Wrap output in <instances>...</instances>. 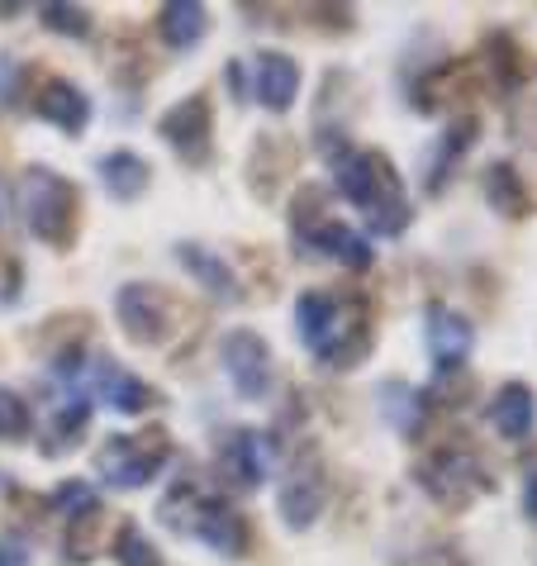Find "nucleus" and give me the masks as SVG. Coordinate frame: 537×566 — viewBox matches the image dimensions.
<instances>
[{
	"instance_id": "9b49d317",
	"label": "nucleus",
	"mask_w": 537,
	"mask_h": 566,
	"mask_svg": "<svg viewBox=\"0 0 537 566\" xmlns=\"http://www.w3.org/2000/svg\"><path fill=\"white\" fill-rule=\"evenodd\" d=\"M219 458H224V471L239 485H262L266 471H272L276 448H272V438H262L252 429H239V433H229L224 443H219Z\"/></svg>"
},
{
	"instance_id": "2eb2a0df",
	"label": "nucleus",
	"mask_w": 537,
	"mask_h": 566,
	"mask_svg": "<svg viewBox=\"0 0 537 566\" xmlns=\"http://www.w3.org/2000/svg\"><path fill=\"white\" fill-rule=\"evenodd\" d=\"M34 105H39V115L53 119L62 134H82L86 119H91V101H86L72 82H43L39 96H34Z\"/></svg>"
},
{
	"instance_id": "423d86ee",
	"label": "nucleus",
	"mask_w": 537,
	"mask_h": 566,
	"mask_svg": "<svg viewBox=\"0 0 537 566\" xmlns=\"http://www.w3.org/2000/svg\"><path fill=\"white\" fill-rule=\"evenodd\" d=\"M171 452V438L162 429H138V433H119L109 438L101 448V476L109 485H124V491H134V485H148L157 471H162Z\"/></svg>"
},
{
	"instance_id": "393cba45",
	"label": "nucleus",
	"mask_w": 537,
	"mask_h": 566,
	"mask_svg": "<svg viewBox=\"0 0 537 566\" xmlns=\"http://www.w3.org/2000/svg\"><path fill=\"white\" fill-rule=\"evenodd\" d=\"M115 557H119V566H162V557H157V547H152V543H148L134 524L115 538Z\"/></svg>"
},
{
	"instance_id": "6ab92c4d",
	"label": "nucleus",
	"mask_w": 537,
	"mask_h": 566,
	"mask_svg": "<svg viewBox=\"0 0 537 566\" xmlns=\"http://www.w3.org/2000/svg\"><path fill=\"white\" fill-rule=\"evenodd\" d=\"M485 191H489V206H495L499 214H509V219H524L533 210V196H528V186L524 177L514 171V163H495L485 171Z\"/></svg>"
},
{
	"instance_id": "ddd939ff",
	"label": "nucleus",
	"mask_w": 537,
	"mask_h": 566,
	"mask_svg": "<svg viewBox=\"0 0 537 566\" xmlns=\"http://www.w3.org/2000/svg\"><path fill=\"white\" fill-rule=\"evenodd\" d=\"M489 423H495V429L509 438V443L528 438L533 423H537V400H533V390H528L524 381H509L495 400H489Z\"/></svg>"
},
{
	"instance_id": "f257e3e1",
	"label": "nucleus",
	"mask_w": 537,
	"mask_h": 566,
	"mask_svg": "<svg viewBox=\"0 0 537 566\" xmlns=\"http://www.w3.org/2000/svg\"><path fill=\"white\" fill-rule=\"evenodd\" d=\"M295 328L305 348L328 361V367H357L371 348V319L367 310L343 301L334 291H305L295 305Z\"/></svg>"
},
{
	"instance_id": "39448f33",
	"label": "nucleus",
	"mask_w": 537,
	"mask_h": 566,
	"mask_svg": "<svg viewBox=\"0 0 537 566\" xmlns=\"http://www.w3.org/2000/svg\"><path fill=\"white\" fill-rule=\"evenodd\" d=\"M20 191H24L20 200H24V219H29V229H34V239L67 248L72 229H76V210H82V191L49 167H24Z\"/></svg>"
},
{
	"instance_id": "f03ea898",
	"label": "nucleus",
	"mask_w": 537,
	"mask_h": 566,
	"mask_svg": "<svg viewBox=\"0 0 537 566\" xmlns=\"http://www.w3.org/2000/svg\"><path fill=\"white\" fill-rule=\"evenodd\" d=\"M334 177H338V191L352 200L357 210H367L371 229L394 239L404 224H409V200H404V181L381 153H367V148H338L334 153Z\"/></svg>"
},
{
	"instance_id": "4468645a",
	"label": "nucleus",
	"mask_w": 537,
	"mask_h": 566,
	"mask_svg": "<svg viewBox=\"0 0 537 566\" xmlns=\"http://www.w3.org/2000/svg\"><path fill=\"white\" fill-rule=\"evenodd\" d=\"M299 96V67H295V57L286 53H262L257 57V101L266 109H291Z\"/></svg>"
},
{
	"instance_id": "9d476101",
	"label": "nucleus",
	"mask_w": 537,
	"mask_h": 566,
	"mask_svg": "<svg viewBox=\"0 0 537 566\" xmlns=\"http://www.w3.org/2000/svg\"><path fill=\"white\" fill-rule=\"evenodd\" d=\"M328 500V481H324V462L314 458H295L286 485H281V518H286L291 528H309L314 518H319Z\"/></svg>"
},
{
	"instance_id": "a878e982",
	"label": "nucleus",
	"mask_w": 537,
	"mask_h": 566,
	"mask_svg": "<svg viewBox=\"0 0 537 566\" xmlns=\"http://www.w3.org/2000/svg\"><path fill=\"white\" fill-rule=\"evenodd\" d=\"M53 510L82 518V514H91V510H101V500H96V491H91L86 481H62L57 491H53Z\"/></svg>"
},
{
	"instance_id": "5701e85b",
	"label": "nucleus",
	"mask_w": 537,
	"mask_h": 566,
	"mask_svg": "<svg viewBox=\"0 0 537 566\" xmlns=\"http://www.w3.org/2000/svg\"><path fill=\"white\" fill-rule=\"evenodd\" d=\"M485 62H489V82H499V91H514L524 82V67H518V43L509 34L485 39Z\"/></svg>"
},
{
	"instance_id": "2f4dec72",
	"label": "nucleus",
	"mask_w": 537,
	"mask_h": 566,
	"mask_svg": "<svg viewBox=\"0 0 537 566\" xmlns=\"http://www.w3.org/2000/svg\"><path fill=\"white\" fill-rule=\"evenodd\" d=\"M0 219H6V191H0Z\"/></svg>"
},
{
	"instance_id": "1a4fd4ad",
	"label": "nucleus",
	"mask_w": 537,
	"mask_h": 566,
	"mask_svg": "<svg viewBox=\"0 0 537 566\" xmlns=\"http://www.w3.org/2000/svg\"><path fill=\"white\" fill-rule=\"evenodd\" d=\"M224 367L243 400H262L272 390V353L252 328H233L224 338Z\"/></svg>"
},
{
	"instance_id": "aec40b11",
	"label": "nucleus",
	"mask_w": 537,
	"mask_h": 566,
	"mask_svg": "<svg viewBox=\"0 0 537 566\" xmlns=\"http://www.w3.org/2000/svg\"><path fill=\"white\" fill-rule=\"evenodd\" d=\"M86 423H91V400L86 396H72L62 410L43 423V452H67L86 438Z\"/></svg>"
},
{
	"instance_id": "7c9ffc66",
	"label": "nucleus",
	"mask_w": 537,
	"mask_h": 566,
	"mask_svg": "<svg viewBox=\"0 0 537 566\" xmlns=\"http://www.w3.org/2000/svg\"><path fill=\"white\" fill-rule=\"evenodd\" d=\"M524 514H528V518H537V471H533L528 485H524Z\"/></svg>"
},
{
	"instance_id": "a211bd4d",
	"label": "nucleus",
	"mask_w": 537,
	"mask_h": 566,
	"mask_svg": "<svg viewBox=\"0 0 537 566\" xmlns=\"http://www.w3.org/2000/svg\"><path fill=\"white\" fill-rule=\"evenodd\" d=\"M177 258H181L186 266H191L200 286L210 291V295H219V301H239V295H243L239 276L229 272V262H224V258H214L210 248H200V243H181V248H177Z\"/></svg>"
},
{
	"instance_id": "6e6552de",
	"label": "nucleus",
	"mask_w": 537,
	"mask_h": 566,
	"mask_svg": "<svg viewBox=\"0 0 537 566\" xmlns=\"http://www.w3.org/2000/svg\"><path fill=\"white\" fill-rule=\"evenodd\" d=\"M157 129H162V138L186 157V163H196V167L210 163V153H214V119H210V101H204V96L177 101L162 115Z\"/></svg>"
},
{
	"instance_id": "0eeeda50",
	"label": "nucleus",
	"mask_w": 537,
	"mask_h": 566,
	"mask_svg": "<svg viewBox=\"0 0 537 566\" xmlns=\"http://www.w3.org/2000/svg\"><path fill=\"white\" fill-rule=\"evenodd\" d=\"M115 314L124 324V334L134 343H167L171 328L181 319V305L167 286H152V281H129L115 295Z\"/></svg>"
},
{
	"instance_id": "c85d7f7f",
	"label": "nucleus",
	"mask_w": 537,
	"mask_h": 566,
	"mask_svg": "<svg viewBox=\"0 0 537 566\" xmlns=\"http://www.w3.org/2000/svg\"><path fill=\"white\" fill-rule=\"evenodd\" d=\"M400 566H471V562L456 553L452 543H429V547H419V553H409Z\"/></svg>"
},
{
	"instance_id": "4be33fe9",
	"label": "nucleus",
	"mask_w": 537,
	"mask_h": 566,
	"mask_svg": "<svg viewBox=\"0 0 537 566\" xmlns=\"http://www.w3.org/2000/svg\"><path fill=\"white\" fill-rule=\"evenodd\" d=\"M101 177L119 200H134V196H144V186H148V163L129 148H115L101 157Z\"/></svg>"
},
{
	"instance_id": "bb28decb",
	"label": "nucleus",
	"mask_w": 537,
	"mask_h": 566,
	"mask_svg": "<svg viewBox=\"0 0 537 566\" xmlns=\"http://www.w3.org/2000/svg\"><path fill=\"white\" fill-rule=\"evenodd\" d=\"M96 524H101V510H91L82 518H72V543H67V557L72 562H91L96 557Z\"/></svg>"
},
{
	"instance_id": "412c9836",
	"label": "nucleus",
	"mask_w": 537,
	"mask_h": 566,
	"mask_svg": "<svg viewBox=\"0 0 537 566\" xmlns=\"http://www.w3.org/2000/svg\"><path fill=\"white\" fill-rule=\"evenodd\" d=\"M157 29H162V39L171 49H191V43H200L204 29H210V14H204V6H196V0H171V6L157 14Z\"/></svg>"
},
{
	"instance_id": "f8f14e48",
	"label": "nucleus",
	"mask_w": 537,
	"mask_h": 566,
	"mask_svg": "<svg viewBox=\"0 0 537 566\" xmlns=\"http://www.w3.org/2000/svg\"><path fill=\"white\" fill-rule=\"evenodd\" d=\"M423 328H429V348L438 357V367H462L466 353H471V319L466 314L433 305L423 314Z\"/></svg>"
},
{
	"instance_id": "7ed1b4c3",
	"label": "nucleus",
	"mask_w": 537,
	"mask_h": 566,
	"mask_svg": "<svg viewBox=\"0 0 537 566\" xmlns=\"http://www.w3.org/2000/svg\"><path fill=\"white\" fill-rule=\"evenodd\" d=\"M162 524L181 528V533H196V538H204L214 553H224V557H243L248 553V538H252L248 524H243V514L233 510L224 495L204 491L196 476H181L167 491V500H162Z\"/></svg>"
},
{
	"instance_id": "f3484780",
	"label": "nucleus",
	"mask_w": 537,
	"mask_h": 566,
	"mask_svg": "<svg viewBox=\"0 0 537 566\" xmlns=\"http://www.w3.org/2000/svg\"><path fill=\"white\" fill-rule=\"evenodd\" d=\"M96 386H101V400L115 405L119 415H144L152 405V390L138 381L134 371H124L119 361H101V367H96Z\"/></svg>"
},
{
	"instance_id": "20e7f679",
	"label": "nucleus",
	"mask_w": 537,
	"mask_h": 566,
	"mask_svg": "<svg viewBox=\"0 0 537 566\" xmlns=\"http://www.w3.org/2000/svg\"><path fill=\"white\" fill-rule=\"evenodd\" d=\"M414 481L429 491L438 505L448 510H466L476 495L495 491V471L481 462V452H471L466 443H442L429 458L414 467Z\"/></svg>"
},
{
	"instance_id": "dca6fc26",
	"label": "nucleus",
	"mask_w": 537,
	"mask_h": 566,
	"mask_svg": "<svg viewBox=\"0 0 537 566\" xmlns=\"http://www.w3.org/2000/svg\"><path fill=\"white\" fill-rule=\"evenodd\" d=\"M299 243L319 248V253L338 258V262H347V266H357V272H367V266H371V248H367V239H361L357 229H347V224H334V219H324V224H314V229H309Z\"/></svg>"
},
{
	"instance_id": "b1692460",
	"label": "nucleus",
	"mask_w": 537,
	"mask_h": 566,
	"mask_svg": "<svg viewBox=\"0 0 537 566\" xmlns=\"http://www.w3.org/2000/svg\"><path fill=\"white\" fill-rule=\"evenodd\" d=\"M29 423H34L29 405L14 396V390H0V443H20V438H29Z\"/></svg>"
},
{
	"instance_id": "c756f323",
	"label": "nucleus",
	"mask_w": 537,
	"mask_h": 566,
	"mask_svg": "<svg viewBox=\"0 0 537 566\" xmlns=\"http://www.w3.org/2000/svg\"><path fill=\"white\" fill-rule=\"evenodd\" d=\"M0 566H29V543L20 533H0Z\"/></svg>"
},
{
	"instance_id": "cd10ccee",
	"label": "nucleus",
	"mask_w": 537,
	"mask_h": 566,
	"mask_svg": "<svg viewBox=\"0 0 537 566\" xmlns=\"http://www.w3.org/2000/svg\"><path fill=\"white\" fill-rule=\"evenodd\" d=\"M43 24H53L62 29V34H86L91 29V14L86 10H76V6H62V0H53V6H43Z\"/></svg>"
}]
</instances>
